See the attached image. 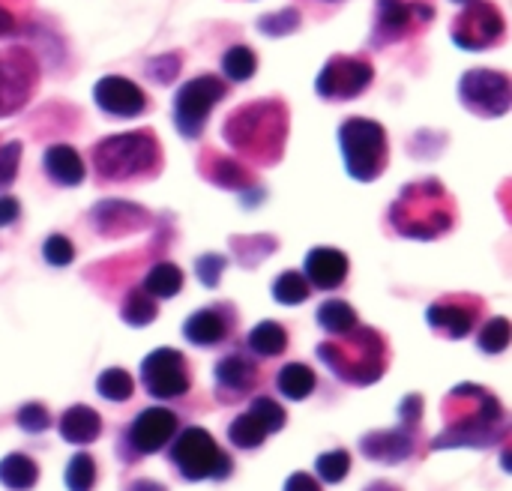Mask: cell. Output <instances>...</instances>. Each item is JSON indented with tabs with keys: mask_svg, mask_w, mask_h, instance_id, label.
Instances as JSON below:
<instances>
[{
	"mask_svg": "<svg viewBox=\"0 0 512 491\" xmlns=\"http://www.w3.org/2000/svg\"><path fill=\"white\" fill-rule=\"evenodd\" d=\"M15 423H18V429H21V432H27V435H42L45 429H51V414H48V408H45V405H39V402H27V405H21V408H18Z\"/></svg>",
	"mask_w": 512,
	"mask_h": 491,
	"instance_id": "ab89813d",
	"label": "cell"
},
{
	"mask_svg": "<svg viewBox=\"0 0 512 491\" xmlns=\"http://www.w3.org/2000/svg\"><path fill=\"white\" fill-rule=\"evenodd\" d=\"M174 435H177V414L168 408H147L126 429V441L132 444L138 456L165 450L174 441Z\"/></svg>",
	"mask_w": 512,
	"mask_h": 491,
	"instance_id": "2e32d148",
	"label": "cell"
},
{
	"mask_svg": "<svg viewBox=\"0 0 512 491\" xmlns=\"http://www.w3.org/2000/svg\"><path fill=\"white\" fill-rule=\"evenodd\" d=\"M258 69V57L249 45H231L222 54V72L231 81H249Z\"/></svg>",
	"mask_w": 512,
	"mask_h": 491,
	"instance_id": "d6a6232c",
	"label": "cell"
},
{
	"mask_svg": "<svg viewBox=\"0 0 512 491\" xmlns=\"http://www.w3.org/2000/svg\"><path fill=\"white\" fill-rule=\"evenodd\" d=\"M348 255L333 249V246H318L306 255V267H303V276L312 288H321V291H336L345 279H348Z\"/></svg>",
	"mask_w": 512,
	"mask_h": 491,
	"instance_id": "44dd1931",
	"label": "cell"
},
{
	"mask_svg": "<svg viewBox=\"0 0 512 491\" xmlns=\"http://www.w3.org/2000/svg\"><path fill=\"white\" fill-rule=\"evenodd\" d=\"M312 294V285L306 282L303 273L297 270H285L276 282H273V297L282 303V306H297V303H306Z\"/></svg>",
	"mask_w": 512,
	"mask_h": 491,
	"instance_id": "836d02e7",
	"label": "cell"
},
{
	"mask_svg": "<svg viewBox=\"0 0 512 491\" xmlns=\"http://www.w3.org/2000/svg\"><path fill=\"white\" fill-rule=\"evenodd\" d=\"M159 315V306L156 300L144 291V288H132L123 300V309H120V318L129 324V327H147L153 318Z\"/></svg>",
	"mask_w": 512,
	"mask_h": 491,
	"instance_id": "1f68e13d",
	"label": "cell"
},
{
	"mask_svg": "<svg viewBox=\"0 0 512 491\" xmlns=\"http://www.w3.org/2000/svg\"><path fill=\"white\" fill-rule=\"evenodd\" d=\"M246 348L258 357H282L288 348V330L279 321H261L246 336Z\"/></svg>",
	"mask_w": 512,
	"mask_h": 491,
	"instance_id": "4316f807",
	"label": "cell"
},
{
	"mask_svg": "<svg viewBox=\"0 0 512 491\" xmlns=\"http://www.w3.org/2000/svg\"><path fill=\"white\" fill-rule=\"evenodd\" d=\"M450 36L459 48L465 51H486L495 48L498 42H504L507 36V21L501 15V9L489 0H474L468 3L465 12L456 15Z\"/></svg>",
	"mask_w": 512,
	"mask_h": 491,
	"instance_id": "30bf717a",
	"label": "cell"
},
{
	"mask_svg": "<svg viewBox=\"0 0 512 491\" xmlns=\"http://www.w3.org/2000/svg\"><path fill=\"white\" fill-rule=\"evenodd\" d=\"M57 429H60V438L66 444L84 447V444H93L102 435V417L90 405H72V408H66L60 414Z\"/></svg>",
	"mask_w": 512,
	"mask_h": 491,
	"instance_id": "d4e9b609",
	"label": "cell"
},
{
	"mask_svg": "<svg viewBox=\"0 0 512 491\" xmlns=\"http://www.w3.org/2000/svg\"><path fill=\"white\" fill-rule=\"evenodd\" d=\"M195 270H198V279L207 285V288H216L219 285V276H222V270H225V258L222 255H201L198 261H195Z\"/></svg>",
	"mask_w": 512,
	"mask_h": 491,
	"instance_id": "f6af8a7d",
	"label": "cell"
},
{
	"mask_svg": "<svg viewBox=\"0 0 512 491\" xmlns=\"http://www.w3.org/2000/svg\"><path fill=\"white\" fill-rule=\"evenodd\" d=\"M42 255L51 267H69L75 261V246L69 237L63 234H51L45 243H42Z\"/></svg>",
	"mask_w": 512,
	"mask_h": 491,
	"instance_id": "b9f144b4",
	"label": "cell"
},
{
	"mask_svg": "<svg viewBox=\"0 0 512 491\" xmlns=\"http://www.w3.org/2000/svg\"><path fill=\"white\" fill-rule=\"evenodd\" d=\"M18 216H21V204H18V198H12V195H0V228L12 225Z\"/></svg>",
	"mask_w": 512,
	"mask_h": 491,
	"instance_id": "7dc6e473",
	"label": "cell"
},
{
	"mask_svg": "<svg viewBox=\"0 0 512 491\" xmlns=\"http://www.w3.org/2000/svg\"><path fill=\"white\" fill-rule=\"evenodd\" d=\"M90 159L99 183H135L159 174L162 147L150 129H135L96 141Z\"/></svg>",
	"mask_w": 512,
	"mask_h": 491,
	"instance_id": "5b68a950",
	"label": "cell"
},
{
	"mask_svg": "<svg viewBox=\"0 0 512 491\" xmlns=\"http://www.w3.org/2000/svg\"><path fill=\"white\" fill-rule=\"evenodd\" d=\"M171 462L177 465L180 477L189 483L198 480H228L234 471V462L225 450H219V444L213 441V435L207 429L189 426L180 435H174L171 441Z\"/></svg>",
	"mask_w": 512,
	"mask_h": 491,
	"instance_id": "52a82bcc",
	"label": "cell"
},
{
	"mask_svg": "<svg viewBox=\"0 0 512 491\" xmlns=\"http://www.w3.org/2000/svg\"><path fill=\"white\" fill-rule=\"evenodd\" d=\"M18 162H21V141L0 144V189L12 186V180L18 177Z\"/></svg>",
	"mask_w": 512,
	"mask_h": 491,
	"instance_id": "ee69618b",
	"label": "cell"
},
{
	"mask_svg": "<svg viewBox=\"0 0 512 491\" xmlns=\"http://www.w3.org/2000/svg\"><path fill=\"white\" fill-rule=\"evenodd\" d=\"M297 27H300V9H294V6H285L279 12H267L258 18V30L264 36H288Z\"/></svg>",
	"mask_w": 512,
	"mask_h": 491,
	"instance_id": "74e56055",
	"label": "cell"
},
{
	"mask_svg": "<svg viewBox=\"0 0 512 491\" xmlns=\"http://www.w3.org/2000/svg\"><path fill=\"white\" fill-rule=\"evenodd\" d=\"M444 417H447V429L435 438L432 450H447V447L483 450L507 435V414L501 402L477 384L456 387L444 402Z\"/></svg>",
	"mask_w": 512,
	"mask_h": 491,
	"instance_id": "7a4b0ae2",
	"label": "cell"
},
{
	"mask_svg": "<svg viewBox=\"0 0 512 491\" xmlns=\"http://www.w3.org/2000/svg\"><path fill=\"white\" fill-rule=\"evenodd\" d=\"M39 84L36 57L27 48L0 51V117L21 111Z\"/></svg>",
	"mask_w": 512,
	"mask_h": 491,
	"instance_id": "5bb4252c",
	"label": "cell"
},
{
	"mask_svg": "<svg viewBox=\"0 0 512 491\" xmlns=\"http://www.w3.org/2000/svg\"><path fill=\"white\" fill-rule=\"evenodd\" d=\"M327 3H339V0H327Z\"/></svg>",
	"mask_w": 512,
	"mask_h": 491,
	"instance_id": "f5cc1de1",
	"label": "cell"
},
{
	"mask_svg": "<svg viewBox=\"0 0 512 491\" xmlns=\"http://www.w3.org/2000/svg\"><path fill=\"white\" fill-rule=\"evenodd\" d=\"M417 432L420 426H399L393 432H372L363 438L360 450L366 459H375V462H387V465H399L405 462L408 456H414V444H417Z\"/></svg>",
	"mask_w": 512,
	"mask_h": 491,
	"instance_id": "d6986e66",
	"label": "cell"
},
{
	"mask_svg": "<svg viewBox=\"0 0 512 491\" xmlns=\"http://www.w3.org/2000/svg\"><path fill=\"white\" fill-rule=\"evenodd\" d=\"M21 30V15H18V9L15 6H6L3 0H0V36H12V33H18Z\"/></svg>",
	"mask_w": 512,
	"mask_h": 491,
	"instance_id": "bcb514c9",
	"label": "cell"
},
{
	"mask_svg": "<svg viewBox=\"0 0 512 491\" xmlns=\"http://www.w3.org/2000/svg\"><path fill=\"white\" fill-rule=\"evenodd\" d=\"M318 324H321V330H327L330 336H345V333H351L360 321H357V312H354L345 300H327V303H321V309H318Z\"/></svg>",
	"mask_w": 512,
	"mask_h": 491,
	"instance_id": "4dcf8cb0",
	"label": "cell"
},
{
	"mask_svg": "<svg viewBox=\"0 0 512 491\" xmlns=\"http://www.w3.org/2000/svg\"><path fill=\"white\" fill-rule=\"evenodd\" d=\"M96 486V462L87 453H75L66 465V489L93 491Z\"/></svg>",
	"mask_w": 512,
	"mask_h": 491,
	"instance_id": "d590c367",
	"label": "cell"
},
{
	"mask_svg": "<svg viewBox=\"0 0 512 491\" xmlns=\"http://www.w3.org/2000/svg\"><path fill=\"white\" fill-rule=\"evenodd\" d=\"M96 390H99V396L108 399V402H126V399H132V393H135V381H132V375L123 372V369H105V372L96 378Z\"/></svg>",
	"mask_w": 512,
	"mask_h": 491,
	"instance_id": "e575fe53",
	"label": "cell"
},
{
	"mask_svg": "<svg viewBox=\"0 0 512 491\" xmlns=\"http://www.w3.org/2000/svg\"><path fill=\"white\" fill-rule=\"evenodd\" d=\"M318 360L345 384L369 387L384 378L390 366V345L372 327H354L345 336L318 345Z\"/></svg>",
	"mask_w": 512,
	"mask_h": 491,
	"instance_id": "277c9868",
	"label": "cell"
},
{
	"mask_svg": "<svg viewBox=\"0 0 512 491\" xmlns=\"http://www.w3.org/2000/svg\"><path fill=\"white\" fill-rule=\"evenodd\" d=\"M153 300H168L174 294L183 291V270L171 261H162L156 264L147 276H144V285H141Z\"/></svg>",
	"mask_w": 512,
	"mask_h": 491,
	"instance_id": "f546056e",
	"label": "cell"
},
{
	"mask_svg": "<svg viewBox=\"0 0 512 491\" xmlns=\"http://www.w3.org/2000/svg\"><path fill=\"white\" fill-rule=\"evenodd\" d=\"M483 312V300L471 297V294H459V297H444L438 303H432L426 309V321L435 333L447 336V339H465L474 324L480 321Z\"/></svg>",
	"mask_w": 512,
	"mask_h": 491,
	"instance_id": "9a60e30c",
	"label": "cell"
},
{
	"mask_svg": "<svg viewBox=\"0 0 512 491\" xmlns=\"http://www.w3.org/2000/svg\"><path fill=\"white\" fill-rule=\"evenodd\" d=\"M93 225L99 234L117 237V234L141 231L144 225H150V213L129 201H102L93 207Z\"/></svg>",
	"mask_w": 512,
	"mask_h": 491,
	"instance_id": "7402d4cb",
	"label": "cell"
},
{
	"mask_svg": "<svg viewBox=\"0 0 512 491\" xmlns=\"http://www.w3.org/2000/svg\"><path fill=\"white\" fill-rule=\"evenodd\" d=\"M267 435H270L267 423H264L252 408L243 411V414L231 423V429H228V441H231L237 450H258V447L267 441Z\"/></svg>",
	"mask_w": 512,
	"mask_h": 491,
	"instance_id": "f1b7e54d",
	"label": "cell"
},
{
	"mask_svg": "<svg viewBox=\"0 0 512 491\" xmlns=\"http://www.w3.org/2000/svg\"><path fill=\"white\" fill-rule=\"evenodd\" d=\"M198 171L219 189H231V192H243L255 183V174L249 171V165H243L234 156H225L213 147H207L198 159Z\"/></svg>",
	"mask_w": 512,
	"mask_h": 491,
	"instance_id": "ffe728a7",
	"label": "cell"
},
{
	"mask_svg": "<svg viewBox=\"0 0 512 491\" xmlns=\"http://www.w3.org/2000/svg\"><path fill=\"white\" fill-rule=\"evenodd\" d=\"M510 345V321L507 318H492L480 330V351L483 354H504Z\"/></svg>",
	"mask_w": 512,
	"mask_h": 491,
	"instance_id": "f35d334b",
	"label": "cell"
},
{
	"mask_svg": "<svg viewBox=\"0 0 512 491\" xmlns=\"http://www.w3.org/2000/svg\"><path fill=\"white\" fill-rule=\"evenodd\" d=\"M141 384L153 399H183L192 387L186 357L177 348H156L141 363Z\"/></svg>",
	"mask_w": 512,
	"mask_h": 491,
	"instance_id": "4fadbf2b",
	"label": "cell"
},
{
	"mask_svg": "<svg viewBox=\"0 0 512 491\" xmlns=\"http://www.w3.org/2000/svg\"><path fill=\"white\" fill-rule=\"evenodd\" d=\"M276 387H279V393H282L285 399L303 402V399H309V396L315 393L318 378H315V372H312L306 363H288V366L279 372Z\"/></svg>",
	"mask_w": 512,
	"mask_h": 491,
	"instance_id": "83f0119b",
	"label": "cell"
},
{
	"mask_svg": "<svg viewBox=\"0 0 512 491\" xmlns=\"http://www.w3.org/2000/svg\"><path fill=\"white\" fill-rule=\"evenodd\" d=\"M249 408H252V411H255V414H258L264 423H267L270 435L285 429V420H288V417H285V408H282L279 402H273V399H267V396H258V399H255Z\"/></svg>",
	"mask_w": 512,
	"mask_h": 491,
	"instance_id": "7bdbcfd3",
	"label": "cell"
},
{
	"mask_svg": "<svg viewBox=\"0 0 512 491\" xmlns=\"http://www.w3.org/2000/svg\"><path fill=\"white\" fill-rule=\"evenodd\" d=\"M180 66H183V54L168 51V54H159V57L147 60V75L153 81H159V84H171L180 75Z\"/></svg>",
	"mask_w": 512,
	"mask_h": 491,
	"instance_id": "60d3db41",
	"label": "cell"
},
{
	"mask_svg": "<svg viewBox=\"0 0 512 491\" xmlns=\"http://www.w3.org/2000/svg\"><path fill=\"white\" fill-rule=\"evenodd\" d=\"M432 18H435V9L426 0H378L372 42L375 48L402 42L405 36H414L417 30H423Z\"/></svg>",
	"mask_w": 512,
	"mask_h": 491,
	"instance_id": "7c38bea8",
	"label": "cell"
},
{
	"mask_svg": "<svg viewBox=\"0 0 512 491\" xmlns=\"http://www.w3.org/2000/svg\"><path fill=\"white\" fill-rule=\"evenodd\" d=\"M285 491H321V483H318L312 474H303V471H297V474H291V477H288Z\"/></svg>",
	"mask_w": 512,
	"mask_h": 491,
	"instance_id": "c3c4849f",
	"label": "cell"
},
{
	"mask_svg": "<svg viewBox=\"0 0 512 491\" xmlns=\"http://www.w3.org/2000/svg\"><path fill=\"white\" fill-rule=\"evenodd\" d=\"M339 147H342L348 174L360 183L378 180L390 162L387 129L369 117H348L339 126Z\"/></svg>",
	"mask_w": 512,
	"mask_h": 491,
	"instance_id": "8992f818",
	"label": "cell"
},
{
	"mask_svg": "<svg viewBox=\"0 0 512 491\" xmlns=\"http://www.w3.org/2000/svg\"><path fill=\"white\" fill-rule=\"evenodd\" d=\"M234 324H231V315H225V306H207V309H198L186 318L183 324V336L198 345V348H213V345H222L228 336H231Z\"/></svg>",
	"mask_w": 512,
	"mask_h": 491,
	"instance_id": "603a6c76",
	"label": "cell"
},
{
	"mask_svg": "<svg viewBox=\"0 0 512 491\" xmlns=\"http://www.w3.org/2000/svg\"><path fill=\"white\" fill-rule=\"evenodd\" d=\"M42 168H45L48 180L57 186H78L87 174L81 153L69 144H51L42 156Z\"/></svg>",
	"mask_w": 512,
	"mask_h": 491,
	"instance_id": "cb8c5ba5",
	"label": "cell"
},
{
	"mask_svg": "<svg viewBox=\"0 0 512 491\" xmlns=\"http://www.w3.org/2000/svg\"><path fill=\"white\" fill-rule=\"evenodd\" d=\"M261 384V369L246 354H228L216 363V390L225 402L255 393Z\"/></svg>",
	"mask_w": 512,
	"mask_h": 491,
	"instance_id": "ac0fdd59",
	"label": "cell"
},
{
	"mask_svg": "<svg viewBox=\"0 0 512 491\" xmlns=\"http://www.w3.org/2000/svg\"><path fill=\"white\" fill-rule=\"evenodd\" d=\"M366 491H402L399 486H393V483H384V480H378V483H372Z\"/></svg>",
	"mask_w": 512,
	"mask_h": 491,
	"instance_id": "f907efd6",
	"label": "cell"
},
{
	"mask_svg": "<svg viewBox=\"0 0 512 491\" xmlns=\"http://www.w3.org/2000/svg\"><path fill=\"white\" fill-rule=\"evenodd\" d=\"M228 96V84L219 75H198L174 93V126L186 141L204 135L210 111Z\"/></svg>",
	"mask_w": 512,
	"mask_h": 491,
	"instance_id": "ba28073f",
	"label": "cell"
},
{
	"mask_svg": "<svg viewBox=\"0 0 512 491\" xmlns=\"http://www.w3.org/2000/svg\"><path fill=\"white\" fill-rule=\"evenodd\" d=\"M39 483V465L24 453H9L0 459V486L9 491H30Z\"/></svg>",
	"mask_w": 512,
	"mask_h": 491,
	"instance_id": "484cf974",
	"label": "cell"
},
{
	"mask_svg": "<svg viewBox=\"0 0 512 491\" xmlns=\"http://www.w3.org/2000/svg\"><path fill=\"white\" fill-rule=\"evenodd\" d=\"M222 138L249 165H276L288 141V105L282 99L246 102L222 123Z\"/></svg>",
	"mask_w": 512,
	"mask_h": 491,
	"instance_id": "6da1fadb",
	"label": "cell"
},
{
	"mask_svg": "<svg viewBox=\"0 0 512 491\" xmlns=\"http://www.w3.org/2000/svg\"><path fill=\"white\" fill-rule=\"evenodd\" d=\"M315 471H318V477H321L324 483H330V486L342 483V480L351 474V456H348V450L321 453L318 462H315Z\"/></svg>",
	"mask_w": 512,
	"mask_h": 491,
	"instance_id": "8d00e7d4",
	"label": "cell"
},
{
	"mask_svg": "<svg viewBox=\"0 0 512 491\" xmlns=\"http://www.w3.org/2000/svg\"><path fill=\"white\" fill-rule=\"evenodd\" d=\"M375 81V66L360 57V54H333L318 81H315V90L321 99H330V102H345V99H357L369 84Z\"/></svg>",
	"mask_w": 512,
	"mask_h": 491,
	"instance_id": "8fae6325",
	"label": "cell"
},
{
	"mask_svg": "<svg viewBox=\"0 0 512 491\" xmlns=\"http://www.w3.org/2000/svg\"><path fill=\"white\" fill-rule=\"evenodd\" d=\"M459 99L477 117H504L512 105V81L498 69H471L459 81Z\"/></svg>",
	"mask_w": 512,
	"mask_h": 491,
	"instance_id": "9c48e42d",
	"label": "cell"
},
{
	"mask_svg": "<svg viewBox=\"0 0 512 491\" xmlns=\"http://www.w3.org/2000/svg\"><path fill=\"white\" fill-rule=\"evenodd\" d=\"M126 491H165V486L162 483H153V480H135V483H129Z\"/></svg>",
	"mask_w": 512,
	"mask_h": 491,
	"instance_id": "681fc988",
	"label": "cell"
},
{
	"mask_svg": "<svg viewBox=\"0 0 512 491\" xmlns=\"http://www.w3.org/2000/svg\"><path fill=\"white\" fill-rule=\"evenodd\" d=\"M453 3H465V6H468V3H474V0H453Z\"/></svg>",
	"mask_w": 512,
	"mask_h": 491,
	"instance_id": "816d5d0a",
	"label": "cell"
},
{
	"mask_svg": "<svg viewBox=\"0 0 512 491\" xmlns=\"http://www.w3.org/2000/svg\"><path fill=\"white\" fill-rule=\"evenodd\" d=\"M93 99H96V105L105 114H111L117 120L138 117V114L147 111V93L135 81L123 78V75H105V78H99L96 87H93Z\"/></svg>",
	"mask_w": 512,
	"mask_h": 491,
	"instance_id": "e0dca14e",
	"label": "cell"
},
{
	"mask_svg": "<svg viewBox=\"0 0 512 491\" xmlns=\"http://www.w3.org/2000/svg\"><path fill=\"white\" fill-rule=\"evenodd\" d=\"M390 225L411 240H438L456 225V201L435 177L408 183L390 207Z\"/></svg>",
	"mask_w": 512,
	"mask_h": 491,
	"instance_id": "3957f363",
	"label": "cell"
}]
</instances>
